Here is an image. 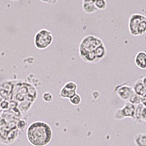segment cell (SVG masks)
Listing matches in <instances>:
<instances>
[{
  "label": "cell",
  "mask_w": 146,
  "mask_h": 146,
  "mask_svg": "<svg viewBox=\"0 0 146 146\" xmlns=\"http://www.w3.org/2000/svg\"><path fill=\"white\" fill-rule=\"evenodd\" d=\"M102 44H104L102 40L94 35H87L83 37L79 45V55L80 58L90 52L94 51L97 47Z\"/></svg>",
  "instance_id": "3"
},
{
  "label": "cell",
  "mask_w": 146,
  "mask_h": 146,
  "mask_svg": "<svg viewBox=\"0 0 146 146\" xmlns=\"http://www.w3.org/2000/svg\"><path fill=\"white\" fill-rule=\"evenodd\" d=\"M11 1H15V0H11Z\"/></svg>",
  "instance_id": "27"
},
{
  "label": "cell",
  "mask_w": 146,
  "mask_h": 146,
  "mask_svg": "<svg viewBox=\"0 0 146 146\" xmlns=\"http://www.w3.org/2000/svg\"><path fill=\"white\" fill-rule=\"evenodd\" d=\"M94 5L97 10H102L106 9L108 4H107L106 0H97L94 3Z\"/></svg>",
  "instance_id": "19"
},
{
  "label": "cell",
  "mask_w": 146,
  "mask_h": 146,
  "mask_svg": "<svg viewBox=\"0 0 146 146\" xmlns=\"http://www.w3.org/2000/svg\"><path fill=\"white\" fill-rule=\"evenodd\" d=\"M83 3H88V2H91V0H83Z\"/></svg>",
  "instance_id": "23"
},
{
  "label": "cell",
  "mask_w": 146,
  "mask_h": 146,
  "mask_svg": "<svg viewBox=\"0 0 146 146\" xmlns=\"http://www.w3.org/2000/svg\"><path fill=\"white\" fill-rule=\"evenodd\" d=\"M134 142L136 146H146V133H138L135 136Z\"/></svg>",
  "instance_id": "11"
},
{
  "label": "cell",
  "mask_w": 146,
  "mask_h": 146,
  "mask_svg": "<svg viewBox=\"0 0 146 146\" xmlns=\"http://www.w3.org/2000/svg\"><path fill=\"white\" fill-rule=\"evenodd\" d=\"M27 126V121L25 119L23 118H19L16 122V127L18 129L22 130L23 129H25Z\"/></svg>",
  "instance_id": "21"
},
{
  "label": "cell",
  "mask_w": 146,
  "mask_h": 146,
  "mask_svg": "<svg viewBox=\"0 0 146 146\" xmlns=\"http://www.w3.org/2000/svg\"><path fill=\"white\" fill-rule=\"evenodd\" d=\"M77 92H75V91H70V90L66 89L64 87H62L60 90L59 95L62 98L64 99H70L71 98L73 95H75Z\"/></svg>",
  "instance_id": "15"
},
{
  "label": "cell",
  "mask_w": 146,
  "mask_h": 146,
  "mask_svg": "<svg viewBox=\"0 0 146 146\" xmlns=\"http://www.w3.org/2000/svg\"><path fill=\"white\" fill-rule=\"evenodd\" d=\"M53 131L50 126L45 121L32 122L27 130V138L33 146H46L51 141Z\"/></svg>",
  "instance_id": "1"
},
{
  "label": "cell",
  "mask_w": 146,
  "mask_h": 146,
  "mask_svg": "<svg viewBox=\"0 0 146 146\" xmlns=\"http://www.w3.org/2000/svg\"><path fill=\"white\" fill-rule=\"evenodd\" d=\"M82 8L83 11L87 14H92L97 10L96 6L92 2H88V3H83L82 5Z\"/></svg>",
  "instance_id": "14"
},
{
  "label": "cell",
  "mask_w": 146,
  "mask_h": 146,
  "mask_svg": "<svg viewBox=\"0 0 146 146\" xmlns=\"http://www.w3.org/2000/svg\"><path fill=\"white\" fill-rule=\"evenodd\" d=\"M40 1L44 2V3L49 4V5H53V2H52V0H40Z\"/></svg>",
  "instance_id": "22"
},
{
  "label": "cell",
  "mask_w": 146,
  "mask_h": 146,
  "mask_svg": "<svg viewBox=\"0 0 146 146\" xmlns=\"http://www.w3.org/2000/svg\"><path fill=\"white\" fill-rule=\"evenodd\" d=\"M114 92L120 98L125 102H128L131 96L134 94L132 86L127 83H121L114 88Z\"/></svg>",
  "instance_id": "6"
},
{
  "label": "cell",
  "mask_w": 146,
  "mask_h": 146,
  "mask_svg": "<svg viewBox=\"0 0 146 146\" xmlns=\"http://www.w3.org/2000/svg\"><path fill=\"white\" fill-rule=\"evenodd\" d=\"M82 60L83 62H87V63H94V62H98L96 59V55H95L94 51L90 52V53H87L86 55H85L84 56L82 57Z\"/></svg>",
  "instance_id": "16"
},
{
  "label": "cell",
  "mask_w": 146,
  "mask_h": 146,
  "mask_svg": "<svg viewBox=\"0 0 146 146\" xmlns=\"http://www.w3.org/2000/svg\"><path fill=\"white\" fill-rule=\"evenodd\" d=\"M135 62L138 68L141 70L146 69V53L143 50H140L136 54L135 57Z\"/></svg>",
  "instance_id": "10"
},
{
  "label": "cell",
  "mask_w": 146,
  "mask_h": 146,
  "mask_svg": "<svg viewBox=\"0 0 146 146\" xmlns=\"http://www.w3.org/2000/svg\"><path fill=\"white\" fill-rule=\"evenodd\" d=\"M16 1H19V0H15V2H16Z\"/></svg>",
  "instance_id": "26"
},
{
  "label": "cell",
  "mask_w": 146,
  "mask_h": 146,
  "mask_svg": "<svg viewBox=\"0 0 146 146\" xmlns=\"http://www.w3.org/2000/svg\"><path fill=\"white\" fill-rule=\"evenodd\" d=\"M133 91L135 94L140 97H146V78L143 76L135 83L132 86Z\"/></svg>",
  "instance_id": "8"
},
{
  "label": "cell",
  "mask_w": 146,
  "mask_h": 146,
  "mask_svg": "<svg viewBox=\"0 0 146 146\" xmlns=\"http://www.w3.org/2000/svg\"><path fill=\"white\" fill-rule=\"evenodd\" d=\"M129 31L132 36H143L146 32V17L139 13H134L129 20Z\"/></svg>",
  "instance_id": "2"
},
{
  "label": "cell",
  "mask_w": 146,
  "mask_h": 146,
  "mask_svg": "<svg viewBox=\"0 0 146 146\" xmlns=\"http://www.w3.org/2000/svg\"><path fill=\"white\" fill-rule=\"evenodd\" d=\"M63 87H64L66 89L70 90V91H75V92H77V90H78V85L76 84V83L73 81L67 82V83H65Z\"/></svg>",
  "instance_id": "18"
},
{
  "label": "cell",
  "mask_w": 146,
  "mask_h": 146,
  "mask_svg": "<svg viewBox=\"0 0 146 146\" xmlns=\"http://www.w3.org/2000/svg\"><path fill=\"white\" fill-rule=\"evenodd\" d=\"M134 121L137 123H142L146 121V106L143 104H139L136 105L135 111Z\"/></svg>",
  "instance_id": "9"
},
{
  "label": "cell",
  "mask_w": 146,
  "mask_h": 146,
  "mask_svg": "<svg viewBox=\"0 0 146 146\" xmlns=\"http://www.w3.org/2000/svg\"><path fill=\"white\" fill-rule=\"evenodd\" d=\"M42 99L45 102H51L53 100V94L50 93V91H45L42 94Z\"/></svg>",
  "instance_id": "20"
},
{
  "label": "cell",
  "mask_w": 146,
  "mask_h": 146,
  "mask_svg": "<svg viewBox=\"0 0 146 146\" xmlns=\"http://www.w3.org/2000/svg\"><path fill=\"white\" fill-rule=\"evenodd\" d=\"M16 127V123H7L0 117V143L7 145V138L10 131Z\"/></svg>",
  "instance_id": "7"
},
{
  "label": "cell",
  "mask_w": 146,
  "mask_h": 146,
  "mask_svg": "<svg viewBox=\"0 0 146 146\" xmlns=\"http://www.w3.org/2000/svg\"><path fill=\"white\" fill-rule=\"evenodd\" d=\"M96 1H97V0H91V2H92V3H94V4L95 2H96Z\"/></svg>",
  "instance_id": "25"
},
{
  "label": "cell",
  "mask_w": 146,
  "mask_h": 146,
  "mask_svg": "<svg viewBox=\"0 0 146 146\" xmlns=\"http://www.w3.org/2000/svg\"><path fill=\"white\" fill-rule=\"evenodd\" d=\"M81 100H82L81 96H80V95L77 93L75 94V95H73L71 98L69 99V101H70V102L73 105H80V102H81Z\"/></svg>",
  "instance_id": "17"
},
{
  "label": "cell",
  "mask_w": 146,
  "mask_h": 146,
  "mask_svg": "<svg viewBox=\"0 0 146 146\" xmlns=\"http://www.w3.org/2000/svg\"><path fill=\"white\" fill-rule=\"evenodd\" d=\"M53 41V34L50 31L45 29L39 30L35 35L34 44L38 50H45L51 45Z\"/></svg>",
  "instance_id": "4"
},
{
  "label": "cell",
  "mask_w": 146,
  "mask_h": 146,
  "mask_svg": "<svg viewBox=\"0 0 146 146\" xmlns=\"http://www.w3.org/2000/svg\"><path fill=\"white\" fill-rule=\"evenodd\" d=\"M52 2H53V5H54V4H56L58 2V0H52Z\"/></svg>",
  "instance_id": "24"
},
{
  "label": "cell",
  "mask_w": 146,
  "mask_h": 146,
  "mask_svg": "<svg viewBox=\"0 0 146 146\" xmlns=\"http://www.w3.org/2000/svg\"><path fill=\"white\" fill-rule=\"evenodd\" d=\"M94 53L96 55V59L97 61H101L102 60L103 58H105V56H106L107 53V50H106V48H105V45L102 44V45H100L99 47L96 48V50H94Z\"/></svg>",
  "instance_id": "12"
},
{
  "label": "cell",
  "mask_w": 146,
  "mask_h": 146,
  "mask_svg": "<svg viewBox=\"0 0 146 146\" xmlns=\"http://www.w3.org/2000/svg\"><path fill=\"white\" fill-rule=\"evenodd\" d=\"M20 130L15 128L12 129L8 134V136L7 138V145H10L11 143H14L18 137V136L20 135Z\"/></svg>",
  "instance_id": "13"
},
{
  "label": "cell",
  "mask_w": 146,
  "mask_h": 146,
  "mask_svg": "<svg viewBox=\"0 0 146 146\" xmlns=\"http://www.w3.org/2000/svg\"><path fill=\"white\" fill-rule=\"evenodd\" d=\"M135 108H136V105H132L131 103L126 102L123 108H120L115 111L114 115L115 118L116 120H122L126 118H129L134 120Z\"/></svg>",
  "instance_id": "5"
}]
</instances>
